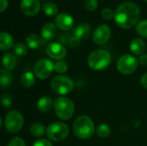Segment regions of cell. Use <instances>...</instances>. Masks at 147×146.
Here are the masks:
<instances>
[{"mask_svg":"<svg viewBox=\"0 0 147 146\" xmlns=\"http://www.w3.org/2000/svg\"><path fill=\"white\" fill-rule=\"evenodd\" d=\"M140 17V8L132 2H124L115 12V21L122 28H130L137 24Z\"/></svg>","mask_w":147,"mask_h":146,"instance_id":"1","label":"cell"},{"mask_svg":"<svg viewBox=\"0 0 147 146\" xmlns=\"http://www.w3.org/2000/svg\"><path fill=\"white\" fill-rule=\"evenodd\" d=\"M74 134L81 139H88L96 132V127L92 119L88 115L78 116L73 123Z\"/></svg>","mask_w":147,"mask_h":146,"instance_id":"2","label":"cell"},{"mask_svg":"<svg viewBox=\"0 0 147 146\" xmlns=\"http://www.w3.org/2000/svg\"><path fill=\"white\" fill-rule=\"evenodd\" d=\"M90 68L94 71H102L106 69L111 63V56L109 52L98 49L91 52L87 59Z\"/></svg>","mask_w":147,"mask_h":146,"instance_id":"3","label":"cell"},{"mask_svg":"<svg viewBox=\"0 0 147 146\" xmlns=\"http://www.w3.org/2000/svg\"><path fill=\"white\" fill-rule=\"evenodd\" d=\"M54 111L57 117L62 120H67L74 114V102L68 97H58L54 101Z\"/></svg>","mask_w":147,"mask_h":146,"instance_id":"4","label":"cell"},{"mask_svg":"<svg viewBox=\"0 0 147 146\" xmlns=\"http://www.w3.org/2000/svg\"><path fill=\"white\" fill-rule=\"evenodd\" d=\"M74 87V81L67 76L58 75L51 80V89L58 95H67L73 90Z\"/></svg>","mask_w":147,"mask_h":146,"instance_id":"5","label":"cell"},{"mask_svg":"<svg viewBox=\"0 0 147 146\" xmlns=\"http://www.w3.org/2000/svg\"><path fill=\"white\" fill-rule=\"evenodd\" d=\"M46 133L49 139L59 142L65 139L68 137L70 130L68 126L65 123L53 122L47 126Z\"/></svg>","mask_w":147,"mask_h":146,"instance_id":"6","label":"cell"},{"mask_svg":"<svg viewBox=\"0 0 147 146\" xmlns=\"http://www.w3.org/2000/svg\"><path fill=\"white\" fill-rule=\"evenodd\" d=\"M23 117L22 114L16 111H9L4 117V126L5 129L10 133H17L23 126Z\"/></svg>","mask_w":147,"mask_h":146,"instance_id":"7","label":"cell"},{"mask_svg":"<svg viewBox=\"0 0 147 146\" xmlns=\"http://www.w3.org/2000/svg\"><path fill=\"white\" fill-rule=\"evenodd\" d=\"M139 65V60L131 54H124L121 56L116 63L117 70L124 75L134 73Z\"/></svg>","mask_w":147,"mask_h":146,"instance_id":"8","label":"cell"},{"mask_svg":"<svg viewBox=\"0 0 147 146\" xmlns=\"http://www.w3.org/2000/svg\"><path fill=\"white\" fill-rule=\"evenodd\" d=\"M54 71V64L47 59H41L34 65V74L40 79L47 78Z\"/></svg>","mask_w":147,"mask_h":146,"instance_id":"9","label":"cell"},{"mask_svg":"<svg viewBox=\"0 0 147 146\" xmlns=\"http://www.w3.org/2000/svg\"><path fill=\"white\" fill-rule=\"evenodd\" d=\"M47 55L53 59L58 61L62 60L66 56V49L63 44L60 42H51L47 46Z\"/></svg>","mask_w":147,"mask_h":146,"instance_id":"10","label":"cell"},{"mask_svg":"<svg viewBox=\"0 0 147 146\" xmlns=\"http://www.w3.org/2000/svg\"><path fill=\"white\" fill-rule=\"evenodd\" d=\"M111 36V29L106 24L100 25L93 34V40L97 45H103L109 41Z\"/></svg>","mask_w":147,"mask_h":146,"instance_id":"11","label":"cell"},{"mask_svg":"<svg viewBox=\"0 0 147 146\" xmlns=\"http://www.w3.org/2000/svg\"><path fill=\"white\" fill-rule=\"evenodd\" d=\"M21 10L23 14L28 16H33L36 15L40 9V4L39 0H22L20 3Z\"/></svg>","mask_w":147,"mask_h":146,"instance_id":"12","label":"cell"},{"mask_svg":"<svg viewBox=\"0 0 147 146\" xmlns=\"http://www.w3.org/2000/svg\"><path fill=\"white\" fill-rule=\"evenodd\" d=\"M74 20L71 15L67 13H60L55 18V25L59 29L67 31L73 27Z\"/></svg>","mask_w":147,"mask_h":146,"instance_id":"13","label":"cell"},{"mask_svg":"<svg viewBox=\"0 0 147 146\" xmlns=\"http://www.w3.org/2000/svg\"><path fill=\"white\" fill-rule=\"evenodd\" d=\"M90 31H91V28L87 23H79L72 30L73 35L80 40H86L90 36Z\"/></svg>","mask_w":147,"mask_h":146,"instance_id":"14","label":"cell"},{"mask_svg":"<svg viewBox=\"0 0 147 146\" xmlns=\"http://www.w3.org/2000/svg\"><path fill=\"white\" fill-rule=\"evenodd\" d=\"M56 34H57L56 25H54L53 23H51V22H47L45 25H43V27L41 28V30H40L41 37L46 40H53L55 37Z\"/></svg>","mask_w":147,"mask_h":146,"instance_id":"15","label":"cell"},{"mask_svg":"<svg viewBox=\"0 0 147 146\" xmlns=\"http://www.w3.org/2000/svg\"><path fill=\"white\" fill-rule=\"evenodd\" d=\"M146 50V43L145 41L140 38H135L130 43V51L134 55H142L144 54V52Z\"/></svg>","mask_w":147,"mask_h":146,"instance_id":"16","label":"cell"},{"mask_svg":"<svg viewBox=\"0 0 147 146\" xmlns=\"http://www.w3.org/2000/svg\"><path fill=\"white\" fill-rule=\"evenodd\" d=\"M54 105V102L50 96H42L37 102V108L42 113H47L50 111Z\"/></svg>","mask_w":147,"mask_h":146,"instance_id":"17","label":"cell"},{"mask_svg":"<svg viewBox=\"0 0 147 146\" xmlns=\"http://www.w3.org/2000/svg\"><path fill=\"white\" fill-rule=\"evenodd\" d=\"M14 46V38L12 35L9 33L2 32L0 34V49L2 51H5Z\"/></svg>","mask_w":147,"mask_h":146,"instance_id":"18","label":"cell"},{"mask_svg":"<svg viewBox=\"0 0 147 146\" xmlns=\"http://www.w3.org/2000/svg\"><path fill=\"white\" fill-rule=\"evenodd\" d=\"M13 74L10 71L2 68L0 71V85L2 88L5 89L11 85L13 82Z\"/></svg>","mask_w":147,"mask_h":146,"instance_id":"19","label":"cell"},{"mask_svg":"<svg viewBox=\"0 0 147 146\" xmlns=\"http://www.w3.org/2000/svg\"><path fill=\"white\" fill-rule=\"evenodd\" d=\"M16 63H17V59H16V57L11 53V52H7L5 53L3 58H2V64H3V66L4 69L6 70H9V71H11L13 70L16 65Z\"/></svg>","mask_w":147,"mask_h":146,"instance_id":"20","label":"cell"},{"mask_svg":"<svg viewBox=\"0 0 147 146\" xmlns=\"http://www.w3.org/2000/svg\"><path fill=\"white\" fill-rule=\"evenodd\" d=\"M26 43L30 49L34 50L40 46L42 43V40H41V37H40L39 35L35 34H31L28 35V37L26 38Z\"/></svg>","mask_w":147,"mask_h":146,"instance_id":"21","label":"cell"},{"mask_svg":"<svg viewBox=\"0 0 147 146\" xmlns=\"http://www.w3.org/2000/svg\"><path fill=\"white\" fill-rule=\"evenodd\" d=\"M35 74H34L31 71H27L22 74L21 77V84L24 88H29L33 86L35 83Z\"/></svg>","mask_w":147,"mask_h":146,"instance_id":"22","label":"cell"},{"mask_svg":"<svg viewBox=\"0 0 147 146\" xmlns=\"http://www.w3.org/2000/svg\"><path fill=\"white\" fill-rule=\"evenodd\" d=\"M96 135L99 138L106 139V138H108L110 135V133H111V128L109 126V125H107L105 123H102V124H99L96 126Z\"/></svg>","mask_w":147,"mask_h":146,"instance_id":"23","label":"cell"},{"mask_svg":"<svg viewBox=\"0 0 147 146\" xmlns=\"http://www.w3.org/2000/svg\"><path fill=\"white\" fill-rule=\"evenodd\" d=\"M42 9H43L44 13L48 16H54L58 13V10H59L56 3H52V2L44 3L42 5Z\"/></svg>","mask_w":147,"mask_h":146,"instance_id":"24","label":"cell"},{"mask_svg":"<svg viewBox=\"0 0 147 146\" xmlns=\"http://www.w3.org/2000/svg\"><path fill=\"white\" fill-rule=\"evenodd\" d=\"M29 132L34 137L39 138L41 137L45 133V132H47V129L41 123H34L30 126Z\"/></svg>","mask_w":147,"mask_h":146,"instance_id":"25","label":"cell"},{"mask_svg":"<svg viewBox=\"0 0 147 146\" xmlns=\"http://www.w3.org/2000/svg\"><path fill=\"white\" fill-rule=\"evenodd\" d=\"M13 51L15 52V54H16L17 56L22 57L25 56L28 52V47L25 44L23 43H16L14 46H13Z\"/></svg>","mask_w":147,"mask_h":146,"instance_id":"26","label":"cell"},{"mask_svg":"<svg viewBox=\"0 0 147 146\" xmlns=\"http://www.w3.org/2000/svg\"><path fill=\"white\" fill-rule=\"evenodd\" d=\"M136 31L142 37L147 38V20H143L138 22L136 25Z\"/></svg>","mask_w":147,"mask_h":146,"instance_id":"27","label":"cell"},{"mask_svg":"<svg viewBox=\"0 0 147 146\" xmlns=\"http://www.w3.org/2000/svg\"><path fill=\"white\" fill-rule=\"evenodd\" d=\"M68 69V65L66 64V62L63 61V60H59L57 61L54 64V71L59 73V74H63L65 73Z\"/></svg>","mask_w":147,"mask_h":146,"instance_id":"28","label":"cell"},{"mask_svg":"<svg viewBox=\"0 0 147 146\" xmlns=\"http://www.w3.org/2000/svg\"><path fill=\"white\" fill-rule=\"evenodd\" d=\"M1 102H2V105L5 108H9L12 106L14 100H13V97L11 96V95H9L8 93H4L1 97Z\"/></svg>","mask_w":147,"mask_h":146,"instance_id":"29","label":"cell"},{"mask_svg":"<svg viewBox=\"0 0 147 146\" xmlns=\"http://www.w3.org/2000/svg\"><path fill=\"white\" fill-rule=\"evenodd\" d=\"M84 7L88 11H94L98 6V0H84Z\"/></svg>","mask_w":147,"mask_h":146,"instance_id":"30","label":"cell"},{"mask_svg":"<svg viewBox=\"0 0 147 146\" xmlns=\"http://www.w3.org/2000/svg\"><path fill=\"white\" fill-rule=\"evenodd\" d=\"M101 15H102V18L105 20H110L113 17H115V12L113 11L112 9H109V8L103 9L101 12Z\"/></svg>","mask_w":147,"mask_h":146,"instance_id":"31","label":"cell"},{"mask_svg":"<svg viewBox=\"0 0 147 146\" xmlns=\"http://www.w3.org/2000/svg\"><path fill=\"white\" fill-rule=\"evenodd\" d=\"M7 146H26V144L22 138L16 137L9 142Z\"/></svg>","mask_w":147,"mask_h":146,"instance_id":"32","label":"cell"},{"mask_svg":"<svg viewBox=\"0 0 147 146\" xmlns=\"http://www.w3.org/2000/svg\"><path fill=\"white\" fill-rule=\"evenodd\" d=\"M79 45H80V40H78L74 35H71L70 40H69V41H68V43H67V46L71 47V48H76Z\"/></svg>","mask_w":147,"mask_h":146,"instance_id":"33","label":"cell"},{"mask_svg":"<svg viewBox=\"0 0 147 146\" xmlns=\"http://www.w3.org/2000/svg\"><path fill=\"white\" fill-rule=\"evenodd\" d=\"M33 146H53V144L51 143V141L49 139H40L36 140L33 144Z\"/></svg>","mask_w":147,"mask_h":146,"instance_id":"34","label":"cell"},{"mask_svg":"<svg viewBox=\"0 0 147 146\" xmlns=\"http://www.w3.org/2000/svg\"><path fill=\"white\" fill-rule=\"evenodd\" d=\"M71 36V34H68V33H64V34H60L59 40V42H60L61 44H63V45H64V44L67 45V43H68V41H69Z\"/></svg>","mask_w":147,"mask_h":146,"instance_id":"35","label":"cell"},{"mask_svg":"<svg viewBox=\"0 0 147 146\" xmlns=\"http://www.w3.org/2000/svg\"><path fill=\"white\" fill-rule=\"evenodd\" d=\"M139 64L141 65H147V54H142L139 57Z\"/></svg>","mask_w":147,"mask_h":146,"instance_id":"36","label":"cell"},{"mask_svg":"<svg viewBox=\"0 0 147 146\" xmlns=\"http://www.w3.org/2000/svg\"><path fill=\"white\" fill-rule=\"evenodd\" d=\"M1 2V4H0V11L1 12H3L7 7H8V0H0Z\"/></svg>","mask_w":147,"mask_h":146,"instance_id":"37","label":"cell"},{"mask_svg":"<svg viewBox=\"0 0 147 146\" xmlns=\"http://www.w3.org/2000/svg\"><path fill=\"white\" fill-rule=\"evenodd\" d=\"M140 83L145 89H147V72L142 76V77L140 79Z\"/></svg>","mask_w":147,"mask_h":146,"instance_id":"38","label":"cell"},{"mask_svg":"<svg viewBox=\"0 0 147 146\" xmlns=\"http://www.w3.org/2000/svg\"><path fill=\"white\" fill-rule=\"evenodd\" d=\"M42 1H47V0H42Z\"/></svg>","mask_w":147,"mask_h":146,"instance_id":"39","label":"cell"},{"mask_svg":"<svg viewBox=\"0 0 147 146\" xmlns=\"http://www.w3.org/2000/svg\"><path fill=\"white\" fill-rule=\"evenodd\" d=\"M145 1H146V2H147V0H145Z\"/></svg>","mask_w":147,"mask_h":146,"instance_id":"40","label":"cell"}]
</instances>
